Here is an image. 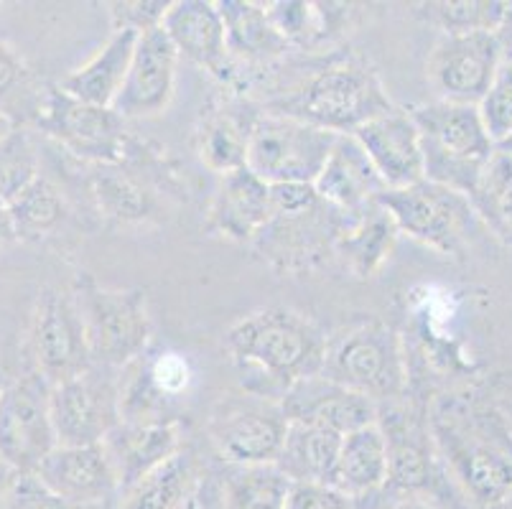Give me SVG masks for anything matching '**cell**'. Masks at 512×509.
Returning <instances> with one entry per match:
<instances>
[{"instance_id":"3957f363","label":"cell","mask_w":512,"mask_h":509,"mask_svg":"<svg viewBox=\"0 0 512 509\" xmlns=\"http://www.w3.org/2000/svg\"><path fill=\"white\" fill-rule=\"evenodd\" d=\"M411 118L421 135L423 179L469 196L495 153L477 107L436 100L411 110Z\"/></svg>"},{"instance_id":"5bb4252c","label":"cell","mask_w":512,"mask_h":509,"mask_svg":"<svg viewBox=\"0 0 512 509\" xmlns=\"http://www.w3.org/2000/svg\"><path fill=\"white\" fill-rule=\"evenodd\" d=\"M176 69H179V54L164 34V28L143 31L136 41L128 77L118 100L113 102V110L123 120L161 115L174 100Z\"/></svg>"},{"instance_id":"7bdbcfd3","label":"cell","mask_w":512,"mask_h":509,"mask_svg":"<svg viewBox=\"0 0 512 509\" xmlns=\"http://www.w3.org/2000/svg\"><path fill=\"white\" fill-rule=\"evenodd\" d=\"M184 509H220V492L212 497V489L204 482H199L197 492H194V497L189 499Z\"/></svg>"},{"instance_id":"f35d334b","label":"cell","mask_w":512,"mask_h":509,"mask_svg":"<svg viewBox=\"0 0 512 509\" xmlns=\"http://www.w3.org/2000/svg\"><path fill=\"white\" fill-rule=\"evenodd\" d=\"M0 509H102V507H79L67 502L44 487L34 474H16Z\"/></svg>"},{"instance_id":"f907efd6","label":"cell","mask_w":512,"mask_h":509,"mask_svg":"<svg viewBox=\"0 0 512 509\" xmlns=\"http://www.w3.org/2000/svg\"><path fill=\"white\" fill-rule=\"evenodd\" d=\"M495 509H512V494H510V497L505 499V502H502V504H497Z\"/></svg>"},{"instance_id":"6da1fadb","label":"cell","mask_w":512,"mask_h":509,"mask_svg":"<svg viewBox=\"0 0 512 509\" xmlns=\"http://www.w3.org/2000/svg\"><path fill=\"white\" fill-rule=\"evenodd\" d=\"M245 392L281 403L293 385L321 372L327 336L291 308H263L225 336Z\"/></svg>"},{"instance_id":"603a6c76","label":"cell","mask_w":512,"mask_h":509,"mask_svg":"<svg viewBox=\"0 0 512 509\" xmlns=\"http://www.w3.org/2000/svg\"><path fill=\"white\" fill-rule=\"evenodd\" d=\"M164 34L174 44L176 54L189 62L220 72L227 59L225 23H222L217 3L209 0H176L161 21Z\"/></svg>"},{"instance_id":"e575fe53","label":"cell","mask_w":512,"mask_h":509,"mask_svg":"<svg viewBox=\"0 0 512 509\" xmlns=\"http://www.w3.org/2000/svg\"><path fill=\"white\" fill-rule=\"evenodd\" d=\"M39 176V156L34 140L21 128L0 140V202L8 204L23 186Z\"/></svg>"},{"instance_id":"44dd1931","label":"cell","mask_w":512,"mask_h":509,"mask_svg":"<svg viewBox=\"0 0 512 509\" xmlns=\"http://www.w3.org/2000/svg\"><path fill=\"white\" fill-rule=\"evenodd\" d=\"M271 219V184L258 179L248 166L222 176L212 196V204H209V232L227 237V240L248 242L260 237Z\"/></svg>"},{"instance_id":"816d5d0a","label":"cell","mask_w":512,"mask_h":509,"mask_svg":"<svg viewBox=\"0 0 512 509\" xmlns=\"http://www.w3.org/2000/svg\"><path fill=\"white\" fill-rule=\"evenodd\" d=\"M0 387H3V380H0Z\"/></svg>"},{"instance_id":"681fc988","label":"cell","mask_w":512,"mask_h":509,"mask_svg":"<svg viewBox=\"0 0 512 509\" xmlns=\"http://www.w3.org/2000/svg\"><path fill=\"white\" fill-rule=\"evenodd\" d=\"M495 148H497V151H500V153H505V156L512 158V133L507 135V138H502Z\"/></svg>"},{"instance_id":"836d02e7","label":"cell","mask_w":512,"mask_h":509,"mask_svg":"<svg viewBox=\"0 0 512 509\" xmlns=\"http://www.w3.org/2000/svg\"><path fill=\"white\" fill-rule=\"evenodd\" d=\"M426 18L444 31V34H472V31H490L497 34L505 21L507 3L495 0H464V3H428Z\"/></svg>"},{"instance_id":"1f68e13d","label":"cell","mask_w":512,"mask_h":509,"mask_svg":"<svg viewBox=\"0 0 512 509\" xmlns=\"http://www.w3.org/2000/svg\"><path fill=\"white\" fill-rule=\"evenodd\" d=\"M6 207L8 217H11L13 237H23V240L49 235V232L57 230L64 214H67L64 196L44 176H36L29 186H23Z\"/></svg>"},{"instance_id":"8d00e7d4","label":"cell","mask_w":512,"mask_h":509,"mask_svg":"<svg viewBox=\"0 0 512 509\" xmlns=\"http://www.w3.org/2000/svg\"><path fill=\"white\" fill-rule=\"evenodd\" d=\"M477 112L495 146L512 133V56H502L495 79L477 105Z\"/></svg>"},{"instance_id":"30bf717a","label":"cell","mask_w":512,"mask_h":509,"mask_svg":"<svg viewBox=\"0 0 512 509\" xmlns=\"http://www.w3.org/2000/svg\"><path fill=\"white\" fill-rule=\"evenodd\" d=\"M286 431L288 418L281 403L250 392L220 403L209 418L214 451L230 466H276Z\"/></svg>"},{"instance_id":"9a60e30c","label":"cell","mask_w":512,"mask_h":509,"mask_svg":"<svg viewBox=\"0 0 512 509\" xmlns=\"http://www.w3.org/2000/svg\"><path fill=\"white\" fill-rule=\"evenodd\" d=\"M34 476L49 492L79 507H102L118 489L105 446H57L39 464Z\"/></svg>"},{"instance_id":"9c48e42d","label":"cell","mask_w":512,"mask_h":509,"mask_svg":"<svg viewBox=\"0 0 512 509\" xmlns=\"http://www.w3.org/2000/svg\"><path fill=\"white\" fill-rule=\"evenodd\" d=\"M49 413L57 446H97L120 426V380L115 370H90L51 387Z\"/></svg>"},{"instance_id":"ba28073f","label":"cell","mask_w":512,"mask_h":509,"mask_svg":"<svg viewBox=\"0 0 512 509\" xmlns=\"http://www.w3.org/2000/svg\"><path fill=\"white\" fill-rule=\"evenodd\" d=\"M49 395L51 385L34 370L0 387V459L16 474H34L57 448Z\"/></svg>"},{"instance_id":"4316f807","label":"cell","mask_w":512,"mask_h":509,"mask_svg":"<svg viewBox=\"0 0 512 509\" xmlns=\"http://www.w3.org/2000/svg\"><path fill=\"white\" fill-rule=\"evenodd\" d=\"M217 11L225 23L227 54L240 56L245 62H265L288 49V41L276 31L263 3L220 0Z\"/></svg>"},{"instance_id":"cb8c5ba5","label":"cell","mask_w":512,"mask_h":509,"mask_svg":"<svg viewBox=\"0 0 512 509\" xmlns=\"http://www.w3.org/2000/svg\"><path fill=\"white\" fill-rule=\"evenodd\" d=\"M138 36L141 34L130 31V28L113 31V36L107 39V44L92 56L90 62L82 64V67L74 69L62 79L59 90L67 92L74 100L87 102V105L113 107L120 90H123L125 77H128Z\"/></svg>"},{"instance_id":"5b68a950","label":"cell","mask_w":512,"mask_h":509,"mask_svg":"<svg viewBox=\"0 0 512 509\" xmlns=\"http://www.w3.org/2000/svg\"><path fill=\"white\" fill-rule=\"evenodd\" d=\"M321 377L383 403L406 390V362L400 339L385 324H362L327 339Z\"/></svg>"},{"instance_id":"d6a6232c","label":"cell","mask_w":512,"mask_h":509,"mask_svg":"<svg viewBox=\"0 0 512 509\" xmlns=\"http://www.w3.org/2000/svg\"><path fill=\"white\" fill-rule=\"evenodd\" d=\"M46 92L21 56L0 41V112L16 128L21 123H36Z\"/></svg>"},{"instance_id":"bcb514c9","label":"cell","mask_w":512,"mask_h":509,"mask_svg":"<svg viewBox=\"0 0 512 509\" xmlns=\"http://www.w3.org/2000/svg\"><path fill=\"white\" fill-rule=\"evenodd\" d=\"M6 237H13V227L11 217H8V207L0 202V240H6Z\"/></svg>"},{"instance_id":"f1b7e54d","label":"cell","mask_w":512,"mask_h":509,"mask_svg":"<svg viewBox=\"0 0 512 509\" xmlns=\"http://www.w3.org/2000/svg\"><path fill=\"white\" fill-rule=\"evenodd\" d=\"M395 235H398V230H395L388 212L372 204L370 209L357 214L352 227L339 232L337 252L357 278H367L385 263V258L393 250Z\"/></svg>"},{"instance_id":"4dcf8cb0","label":"cell","mask_w":512,"mask_h":509,"mask_svg":"<svg viewBox=\"0 0 512 509\" xmlns=\"http://www.w3.org/2000/svg\"><path fill=\"white\" fill-rule=\"evenodd\" d=\"M293 484L276 466H230L220 509H286Z\"/></svg>"},{"instance_id":"4fadbf2b","label":"cell","mask_w":512,"mask_h":509,"mask_svg":"<svg viewBox=\"0 0 512 509\" xmlns=\"http://www.w3.org/2000/svg\"><path fill=\"white\" fill-rule=\"evenodd\" d=\"M36 128L79 158L115 163L125 156V120L118 112L74 100L59 87L46 92Z\"/></svg>"},{"instance_id":"7a4b0ae2","label":"cell","mask_w":512,"mask_h":509,"mask_svg":"<svg viewBox=\"0 0 512 509\" xmlns=\"http://www.w3.org/2000/svg\"><path fill=\"white\" fill-rule=\"evenodd\" d=\"M273 115L293 118L334 135H352L367 120L393 110L372 69L357 62L334 64L306 79L299 90L268 105Z\"/></svg>"},{"instance_id":"f6af8a7d","label":"cell","mask_w":512,"mask_h":509,"mask_svg":"<svg viewBox=\"0 0 512 509\" xmlns=\"http://www.w3.org/2000/svg\"><path fill=\"white\" fill-rule=\"evenodd\" d=\"M13 476H16V471L8 469V464L3 459H0V504H3V497H6L8 487H11Z\"/></svg>"},{"instance_id":"ee69618b","label":"cell","mask_w":512,"mask_h":509,"mask_svg":"<svg viewBox=\"0 0 512 509\" xmlns=\"http://www.w3.org/2000/svg\"><path fill=\"white\" fill-rule=\"evenodd\" d=\"M497 39L502 44V54L512 56V3H507L505 21H502L500 31H497Z\"/></svg>"},{"instance_id":"b9f144b4","label":"cell","mask_w":512,"mask_h":509,"mask_svg":"<svg viewBox=\"0 0 512 509\" xmlns=\"http://www.w3.org/2000/svg\"><path fill=\"white\" fill-rule=\"evenodd\" d=\"M355 509H441L434 499H428V494H403V492H380L370 494V497L355 499Z\"/></svg>"},{"instance_id":"c3c4849f","label":"cell","mask_w":512,"mask_h":509,"mask_svg":"<svg viewBox=\"0 0 512 509\" xmlns=\"http://www.w3.org/2000/svg\"><path fill=\"white\" fill-rule=\"evenodd\" d=\"M13 130H16V125H13L11 120H8L6 115H3V112H0V140L8 138V135H11Z\"/></svg>"},{"instance_id":"2e32d148","label":"cell","mask_w":512,"mask_h":509,"mask_svg":"<svg viewBox=\"0 0 512 509\" xmlns=\"http://www.w3.org/2000/svg\"><path fill=\"white\" fill-rule=\"evenodd\" d=\"M388 189H406L423 179L421 135L411 112L388 110L352 133Z\"/></svg>"},{"instance_id":"ab89813d","label":"cell","mask_w":512,"mask_h":509,"mask_svg":"<svg viewBox=\"0 0 512 509\" xmlns=\"http://www.w3.org/2000/svg\"><path fill=\"white\" fill-rule=\"evenodd\" d=\"M169 0H133V3H113V31L130 28L136 34L151 31L161 26L166 11H169Z\"/></svg>"},{"instance_id":"e0dca14e","label":"cell","mask_w":512,"mask_h":509,"mask_svg":"<svg viewBox=\"0 0 512 509\" xmlns=\"http://www.w3.org/2000/svg\"><path fill=\"white\" fill-rule=\"evenodd\" d=\"M281 408L288 420L316 423L339 436L375 426L377 413H380V405L375 400L347 390L321 375L306 377L299 385H293L286 398L281 400Z\"/></svg>"},{"instance_id":"52a82bcc","label":"cell","mask_w":512,"mask_h":509,"mask_svg":"<svg viewBox=\"0 0 512 509\" xmlns=\"http://www.w3.org/2000/svg\"><path fill=\"white\" fill-rule=\"evenodd\" d=\"M377 207L388 212L395 230L444 255L462 252L477 219L467 196L426 179L406 189H385Z\"/></svg>"},{"instance_id":"d6986e66","label":"cell","mask_w":512,"mask_h":509,"mask_svg":"<svg viewBox=\"0 0 512 509\" xmlns=\"http://www.w3.org/2000/svg\"><path fill=\"white\" fill-rule=\"evenodd\" d=\"M441 443L456 479L479 509H495L512 494V456L495 441L441 431Z\"/></svg>"},{"instance_id":"74e56055","label":"cell","mask_w":512,"mask_h":509,"mask_svg":"<svg viewBox=\"0 0 512 509\" xmlns=\"http://www.w3.org/2000/svg\"><path fill=\"white\" fill-rule=\"evenodd\" d=\"M97 199L100 207L105 209L110 217L118 219H141L148 212V199L141 189L130 179L120 174H105L97 176L95 181Z\"/></svg>"},{"instance_id":"ac0fdd59","label":"cell","mask_w":512,"mask_h":509,"mask_svg":"<svg viewBox=\"0 0 512 509\" xmlns=\"http://www.w3.org/2000/svg\"><path fill=\"white\" fill-rule=\"evenodd\" d=\"M102 446L118 476V489L125 492L179 454L181 431L174 418L120 420V426L102 441Z\"/></svg>"},{"instance_id":"7dc6e473","label":"cell","mask_w":512,"mask_h":509,"mask_svg":"<svg viewBox=\"0 0 512 509\" xmlns=\"http://www.w3.org/2000/svg\"><path fill=\"white\" fill-rule=\"evenodd\" d=\"M507 423V443H505V451L512 456V403L505 408V418H502Z\"/></svg>"},{"instance_id":"8992f818","label":"cell","mask_w":512,"mask_h":509,"mask_svg":"<svg viewBox=\"0 0 512 509\" xmlns=\"http://www.w3.org/2000/svg\"><path fill=\"white\" fill-rule=\"evenodd\" d=\"M337 135L265 112L248 130L245 166L265 184H311L327 163Z\"/></svg>"},{"instance_id":"f546056e","label":"cell","mask_w":512,"mask_h":509,"mask_svg":"<svg viewBox=\"0 0 512 509\" xmlns=\"http://www.w3.org/2000/svg\"><path fill=\"white\" fill-rule=\"evenodd\" d=\"M467 199L474 217L512 250V158L495 148Z\"/></svg>"},{"instance_id":"d4e9b609","label":"cell","mask_w":512,"mask_h":509,"mask_svg":"<svg viewBox=\"0 0 512 509\" xmlns=\"http://www.w3.org/2000/svg\"><path fill=\"white\" fill-rule=\"evenodd\" d=\"M342 438L344 436H339V433L329 431L324 426H316V423L288 420L286 441H283L276 469L291 484H324V487H334Z\"/></svg>"},{"instance_id":"60d3db41","label":"cell","mask_w":512,"mask_h":509,"mask_svg":"<svg viewBox=\"0 0 512 509\" xmlns=\"http://www.w3.org/2000/svg\"><path fill=\"white\" fill-rule=\"evenodd\" d=\"M286 509H355V499L324 484H293Z\"/></svg>"},{"instance_id":"d590c367","label":"cell","mask_w":512,"mask_h":509,"mask_svg":"<svg viewBox=\"0 0 512 509\" xmlns=\"http://www.w3.org/2000/svg\"><path fill=\"white\" fill-rule=\"evenodd\" d=\"M199 156L220 176L232 174V171L245 166V158H248V133H242L240 125L232 123L230 118L212 120L202 133Z\"/></svg>"},{"instance_id":"8fae6325","label":"cell","mask_w":512,"mask_h":509,"mask_svg":"<svg viewBox=\"0 0 512 509\" xmlns=\"http://www.w3.org/2000/svg\"><path fill=\"white\" fill-rule=\"evenodd\" d=\"M29 342L34 372H39L51 387L62 385L92 367L85 324L72 293L54 288L41 293L31 321Z\"/></svg>"},{"instance_id":"277c9868","label":"cell","mask_w":512,"mask_h":509,"mask_svg":"<svg viewBox=\"0 0 512 509\" xmlns=\"http://www.w3.org/2000/svg\"><path fill=\"white\" fill-rule=\"evenodd\" d=\"M72 296L85 324L92 364L118 372L143 357L151 342L146 293L102 288L90 275H82Z\"/></svg>"},{"instance_id":"484cf974","label":"cell","mask_w":512,"mask_h":509,"mask_svg":"<svg viewBox=\"0 0 512 509\" xmlns=\"http://www.w3.org/2000/svg\"><path fill=\"white\" fill-rule=\"evenodd\" d=\"M388 479V443L380 426H367L342 438L334 489L352 499L380 492Z\"/></svg>"},{"instance_id":"7c38bea8","label":"cell","mask_w":512,"mask_h":509,"mask_svg":"<svg viewBox=\"0 0 512 509\" xmlns=\"http://www.w3.org/2000/svg\"><path fill=\"white\" fill-rule=\"evenodd\" d=\"M497 34H444L428 56L426 74L441 102L477 107L502 62Z\"/></svg>"},{"instance_id":"83f0119b","label":"cell","mask_w":512,"mask_h":509,"mask_svg":"<svg viewBox=\"0 0 512 509\" xmlns=\"http://www.w3.org/2000/svg\"><path fill=\"white\" fill-rule=\"evenodd\" d=\"M197 461L189 451H179L166 464L146 474L123 492L120 509H184L199 487Z\"/></svg>"},{"instance_id":"7402d4cb","label":"cell","mask_w":512,"mask_h":509,"mask_svg":"<svg viewBox=\"0 0 512 509\" xmlns=\"http://www.w3.org/2000/svg\"><path fill=\"white\" fill-rule=\"evenodd\" d=\"M377 426L388 443V492L428 494L436 484V459L431 438L406 413H377Z\"/></svg>"},{"instance_id":"ffe728a7","label":"cell","mask_w":512,"mask_h":509,"mask_svg":"<svg viewBox=\"0 0 512 509\" xmlns=\"http://www.w3.org/2000/svg\"><path fill=\"white\" fill-rule=\"evenodd\" d=\"M388 186L383 184L372 161L352 135H337L327 163L316 176L314 191L321 202L337 209L339 214L357 217L372 204Z\"/></svg>"}]
</instances>
